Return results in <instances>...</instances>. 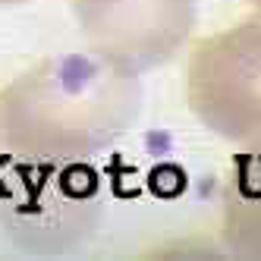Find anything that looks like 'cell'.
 I'll list each match as a JSON object with an SVG mask.
<instances>
[{
    "label": "cell",
    "instance_id": "obj_2",
    "mask_svg": "<svg viewBox=\"0 0 261 261\" xmlns=\"http://www.w3.org/2000/svg\"><path fill=\"white\" fill-rule=\"evenodd\" d=\"M0 220L19 249L63 255L101 220V179L82 161H0Z\"/></svg>",
    "mask_w": 261,
    "mask_h": 261
},
{
    "label": "cell",
    "instance_id": "obj_4",
    "mask_svg": "<svg viewBox=\"0 0 261 261\" xmlns=\"http://www.w3.org/2000/svg\"><path fill=\"white\" fill-rule=\"evenodd\" d=\"M101 60L123 72L173 60L195 25V0H69Z\"/></svg>",
    "mask_w": 261,
    "mask_h": 261
},
{
    "label": "cell",
    "instance_id": "obj_1",
    "mask_svg": "<svg viewBox=\"0 0 261 261\" xmlns=\"http://www.w3.org/2000/svg\"><path fill=\"white\" fill-rule=\"evenodd\" d=\"M133 72L85 54L47 57L0 91V145L25 161H88L136 123Z\"/></svg>",
    "mask_w": 261,
    "mask_h": 261
},
{
    "label": "cell",
    "instance_id": "obj_6",
    "mask_svg": "<svg viewBox=\"0 0 261 261\" xmlns=\"http://www.w3.org/2000/svg\"><path fill=\"white\" fill-rule=\"evenodd\" d=\"M19 4H29V0H0V7H19Z\"/></svg>",
    "mask_w": 261,
    "mask_h": 261
},
{
    "label": "cell",
    "instance_id": "obj_5",
    "mask_svg": "<svg viewBox=\"0 0 261 261\" xmlns=\"http://www.w3.org/2000/svg\"><path fill=\"white\" fill-rule=\"evenodd\" d=\"M223 242L239 258H261V145H249L230 164L223 189Z\"/></svg>",
    "mask_w": 261,
    "mask_h": 261
},
{
    "label": "cell",
    "instance_id": "obj_7",
    "mask_svg": "<svg viewBox=\"0 0 261 261\" xmlns=\"http://www.w3.org/2000/svg\"><path fill=\"white\" fill-rule=\"evenodd\" d=\"M246 4H249V7H255V10H258V16H261V0H246Z\"/></svg>",
    "mask_w": 261,
    "mask_h": 261
},
{
    "label": "cell",
    "instance_id": "obj_3",
    "mask_svg": "<svg viewBox=\"0 0 261 261\" xmlns=\"http://www.w3.org/2000/svg\"><path fill=\"white\" fill-rule=\"evenodd\" d=\"M186 101L220 139L261 145V19H246L192 47Z\"/></svg>",
    "mask_w": 261,
    "mask_h": 261
}]
</instances>
